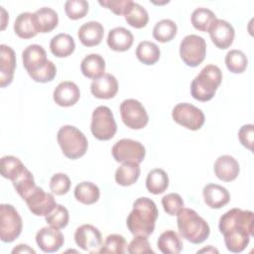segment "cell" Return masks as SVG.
<instances>
[{
    "mask_svg": "<svg viewBox=\"0 0 254 254\" xmlns=\"http://www.w3.org/2000/svg\"><path fill=\"white\" fill-rule=\"evenodd\" d=\"M218 228L224 237L227 250L240 253L254 234V213L251 210L232 208L221 215Z\"/></svg>",
    "mask_w": 254,
    "mask_h": 254,
    "instance_id": "6da1fadb",
    "label": "cell"
},
{
    "mask_svg": "<svg viewBox=\"0 0 254 254\" xmlns=\"http://www.w3.org/2000/svg\"><path fill=\"white\" fill-rule=\"evenodd\" d=\"M159 211L156 203L148 197H139L133 203V209L126 219L129 231L137 236H149L155 229Z\"/></svg>",
    "mask_w": 254,
    "mask_h": 254,
    "instance_id": "7a4b0ae2",
    "label": "cell"
},
{
    "mask_svg": "<svg viewBox=\"0 0 254 254\" xmlns=\"http://www.w3.org/2000/svg\"><path fill=\"white\" fill-rule=\"evenodd\" d=\"M177 224L180 235L192 244L205 241L210 233L208 223L191 208H183L178 214Z\"/></svg>",
    "mask_w": 254,
    "mask_h": 254,
    "instance_id": "3957f363",
    "label": "cell"
},
{
    "mask_svg": "<svg viewBox=\"0 0 254 254\" xmlns=\"http://www.w3.org/2000/svg\"><path fill=\"white\" fill-rule=\"evenodd\" d=\"M222 80V72L215 64L205 65L190 84L191 96L201 102L212 99Z\"/></svg>",
    "mask_w": 254,
    "mask_h": 254,
    "instance_id": "277c9868",
    "label": "cell"
},
{
    "mask_svg": "<svg viewBox=\"0 0 254 254\" xmlns=\"http://www.w3.org/2000/svg\"><path fill=\"white\" fill-rule=\"evenodd\" d=\"M57 140L63 154L68 159H78L87 151L88 142L86 137L74 126L64 125L61 127L57 134Z\"/></svg>",
    "mask_w": 254,
    "mask_h": 254,
    "instance_id": "5b68a950",
    "label": "cell"
},
{
    "mask_svg": "<svg viewBox=\"0 0 254 254\" xmlns=\"http://www.w3.org/2000/svg\"><path fill=\"white\" fill-rule=\"evenodd\" d=\"M90 130L92 135L100 141H107L114 137L117 125L109 107L101 105L93 110Z\"/></svg>",
    "mask_w": 254,
    "mask_h": 254,
    "instance_id": "8992f818",
    "label": "cell"
},
{
    "mask_svg": "<svg viewBox=\"0 0 254 254\" xmlns=\"http://www.w3.org/2000/svg\"><path fill=\"white\" fill-rule=\"evenodd\" d=\"M23 228L22 218L17 209L8 203L0 205V239L5 243L17 239Z\"/></svg>",
    "mask_w": 254,
    "mask_h": 254,
    "instance_id": "52a82bcc",
    "label": "cell"
},
{
    "mask_svg": "<svg viewBox=\"0 0 254 254\" xmlns=\"http://www.w3.org/2000/svg\"><path fill=\"white\" fill-rule=\"evenodd\" d=\"M206 43L204 39L197 35L186 36L180 45V56L183 62L191 67L200 64L205 58Z\"/></svg>",
    "mask_w": 254,
    "mask_h": 254,
    "instance_id": "ba28073f",
    "label": "cell"
},
{
    "mask_svg": "<svg viewBox=\"0 0 254 254\" xmlns=\"http://www.w3.org/2000/svg\"><path fill=\"white\" fill-rule=\"evenodd\" d=\"M120 114L123 123L130 129H143L149 121L148 113L143 104L133 98L125 99L120 104Z\"/></svg>",
    "mask_w": 254,
    "mask_h": 254,
    "instance_id": "9c48e42d",
    "label": "cell"
},
{
    "mask_svg": "<svg viewBox=\"0 0 254 254\" xmlns=\"http://www.w3.org/2000/svg\"><path fill=\"white\" fill-rule=\"evenodd\" d=\"M172 117L176 123L191 131L200 129L205 120L203 112L190 103L177 104L173 108Z\"/></svg>",
    "mask_w": 254,
    "mask_h": 254,
    "instance_id": "30bf717a",
    "label": "cell"
},
{
    "mask_svg": "<svg viewBox=\"0 0 254 254\" xmlns=\"http://www.w3.org/2000/svg\"><path fill=\"white\" fill-rule=\"evenodd\" d=\"M112 156L118 163L134 162L140 164L143 162L146 150L145 147L138 141L131 139H121L112 147Z\"/></svg>",
    "mask_w": 254,
    "mask_h": 254,
    "instance_id": "8fae6325",
    "label": "cell"
},
{
    "mask_svg": "<svg viewBox=\"0 0 254 254\" xmlns=\"http://www.w3.org/2000/svg\"><path fill=\"white\" fill-rule=\"evenodd\" d=\"M24 200L30 211L37 216L48 215L58 204L52 193L46 192L37 186L24 197Z\"/></svg>",
    "mask_w": 254,
    "mask_h": 254,
    "instance_id": "7c38bea8",
    "label": "cell"
},
{
    "mask_svg": "<svg viewBox=\"0 0 254 254\" xmlns=\"http://www.w3.org/2000/svg\"><path fill=\"white\" fill-rule=\"evenodd\" d=\"M76 245L84 251L90 253L98 252L102 245V235L100 231L91 224H82L74 232Z\"/></svg>",
    "mask_w": 254,
    "mask_h": 254,
    "instance_id": "4fadbf2b",
    "label": "cell"
},
{
    "mask_svg": "<svg viewBox=\"0 0 254 254\" xmlns=\"http://www.w3.org/2000/svg\"><path fill=\"white\" fill-rule=\"evenodd\" d=\"M36 242L43 252L53 253L60 250L64 243V238L60 229L46 226L37 232Z\"/></svg>",
    "mask_w": 254,
    "mask_h": 254,
    "instance_id": "5bb4252c",
    "label": "cell"
},
{
    "mask_svg": "<svg viewBox=\"0 0 254 254\" xmlns=\"http://www.w3.org/2000/svg\"><path fill=\"white\" fill-rule=\"evenodd\" d=\"M212 43L221 50L228 49L234 40L235 32L231 24L228 22L216 19L208 30Z\"/></svg>",
    "mask_w": 254,
    "mask_h": 254,
    "instance_id": "9a60e30c",
    "label": "cell"
},
{
    "mask_svg": "<svg viewBox=\"0 0 254 254\" xmlns=\"http://www.w3.org/2000/svg\"><path fill=\"white\" fill-rule=\"evenodd\" d=\"M23 65L29 75L43 68L48 63L47 53L40 45H30L22 53Z\"/></svg>",
    "mask_w": 254,
    "mask_h": 254,
    "instance_id": "2e32d148",
    "label": "cell"
},
{
    "mask_svg": "<svg viewBox=\"0 0 254 254\" xmlns=\"http://www.w3.org/2000/svg\"><path fill=\"white\" fill-rule=\"evenodd\" d=\"M0 86L9 85L14 77L16 68V55L14 50L6 45L0 46Z\"/></svg>",
    "mask_w": 254,
    "mask_h": 254,
    "instance_id": "e0dca14e",
    "label": "cell"
},
{
    "mask_svg": "<svg viewBox=\"0 0 254 254\" xmlns=\"http://www.w3.org/2000/svg\"><path fill=\"white\" fill-rule=\"evenodd\" d=\"M90 91L94 97L99 99L113 98L118 91V81L111 73H104L93 79L90 84Z\"/></svg>",
    "mask_w": 254,
    "mask_h": 254,
    "instance_id": "ac0fdd59",
    "label": "cell"
},
{
    "mask_svg": "<svg viewBox=\"0 0 254 254\" xmlns=\"http://www.w3.org/2000/svg\"><path fill=\"white\" fill-rule=\"evenodd\" d=\"M55 102L63 107L74 105L79 97L80 91L78 86L72 81H62L57 85L53 94Z\"/></svg>",
    "mask_w": 254,
    "mask_h": 254,
    "instance_id": "d6986e66",
    "label": "cell"
},
{
    "mask_svg": "<svg viewBox=\"0 0 254 254\" xmlns=\"http://www.w3.org/2000/svg\"><path fill=\"white\" fill-rule=\"evenodd\" d=\"M213 171L215 176L223 182H232L239 175V164L232 156L222 155L214 163Z\"/></svg>",
    "mask_w": 254,
    "mask_h": 254,
    "instance_id": "ffe728a7",
    "label": "cell"
},
{
    "mask_svg": "<svg viewBox=\"0 0 254 254\" xmlns=\"http://www.w3.org/2000/svg\"><path fill=\"white\" fill-rule=\"evenodd\" d=\"M204 202L210 208H221L230 200V193L228 190L217 184H208L202 190Z\"/></svg>",
    "mask_w": 254,
    "mask_h": 254,
    "instance_id": "44dd1931",
    "label": "cell"
},
{
    "mask_svg": "<svg viewBox=\"0 0 254 254\" xmlns=\"http://www.w3.org/2000/svg\"><path fill=\"white\" fill-rule=\"evenodd\" d=\"M104 28L99 22L90 21L82 24L77 32L80 43L85 47H94L101 43Z\"/></svg>",
    "mask_w": 254,
    "mask_h": 254,
    "instance_id": "7402d4cb",
    "label": "cell"
},
{
    "mask_svg": "<svg viewBox=\"0 0 254 254\" xmlns=\"http://www.w3.org/2000/svg\"><path fill=\"white\" fill-rule=\"evenodd\" d=\"M133 34L123 27H116L109 31L107 37L108 47L115 52H126L133 45Z\"/></svg>",
    "mask_w": 254,
    "mask_h": 254,
    "instance_id": "603a6c76",
    "label": "cell"
},
{
    "mask_svg": "<svg viewBox=\"0 0 254 254\" xmlns=\"http://www.w3.org/2000/svg\"><path fill=\"white\" fill-rule=\"evenodd\" d=\"M80 70L85 77L96 79L104 74L105 61L98 54L87 55L81 61Z\"/></svg>",
    "mask_w": 254,
    "mask_h": 254,
    "instance_id": "cb8c5ba5",
    "label": "cell"
},
{
    "mask_svg": "<svg viewBox=\"0 0 254 254\" xmlns=\"http://www.w3.org/2000/svg\"><path fill=\"white\" fill-rule=\"evenodd\" d=\"M34 20L38 33H49L59 24V16L57 12L49 7L38 9L34 13Z\"/></svg>",
    "mask_w": 254,
    "mask_h": 254,
    "instance_id": "d4e9b609",
    "label": "cell"
},
{
    "mask_svg": "<svg viewBox=\"0 0 254 254\" xmlns=\"http://www.w3.org/2000/svg\"><path fill=\"white\" fill-rule=\"evenodd\" d=\"M75 49L73 38L64 33L56 35L50 43V50L52 54L58 58H66L70 56Z\"/></svg>",
    "mask_w": 254,
    "mask_h": 254,
    "instance_id": "484cf974",
    "label": "cell"
},
{
    "mask_svg": "<svg viewBox=\"0 0 254 254\" xmlns=\"http://www.w3.org/2000/svg\"><path fill=\"white\" fill-rule=\"evenodd\" d=\"M14 31L21 39L34 38L38 34L34 20V13L24 12L19 14L14 23Z\"/></svg>",
    "mask_w": 254,
    "mask_h": 254,
    "instance_id": "4316f807",
    "label": "cell"
},
{
    "mask_svg": "<svg viewBox=\"0 0 254 254\" xmlns=\"http://www.w3.org/2000/svg\"><path fill=\"white\" fill-rule=\"evenodd\" d=\"M139 164L134 162H125L116 170L115 181L122 187H129L137 182L140 176Z\"/></svg>",
    "mask_w": 254,
    "mask_h": 254,
    "instance_id": "83f0119b",
    "label": "cell"
},
{
    "mask_svg": "<svg viewBox=\"0 0 254 254\" xmlns=\"http://www.w3.org/2000/svg\"><path fill=\"white\" fill-rule=\"evenodd\" d=\"M157 246L164 254H179L183 250V242L174 230L164 231L158 238Z\"/></svg>",
    "mask_w": 254,
    "mask_h": 254,
    "instance_id": "f1b7e54d",
    "label": "cell"
},
{
    "mask_svg": "<svg viewBox=\"0 0 254 254\" xmlns=\"http://www.w3.org/2000/svg\"><path fill=\"white\" fill-rule=\"evenodd\" d=\"M100 195L99 188L91 182H82L76 185L74 189V197L82 204L95 203Z\"/></svg>",
    "mask_w": 254,
    "mask_h": 254,
    "instance_id": "f546056e",
    "label": "cell"
},
{
    "mask_svg": "<svg viewBox=\"0 0 254 254\" xmlns=\"http://www.w3.org/2000/svg\"><path fill=\"white\" fill-rule=\"evenodd\" d=\"M169 187V177L162 169H154L149 172L146 179V188L153 194L163 193Z\"/></svg>",
    "mask_w": 254,
    "mask_h": 254,
    "instance_id": "4dcf8cb0",
    "label": "cell"
},
{
    "mask_svg": "<svg viewBox=\"0 0 254 254\" xmlns=\"http://www.w3.org/2000/svg\"><path fill=\"white\" fill-rule=\"evenodd\" d=\"M27 168L20 161V159L14 156H4L1 158L0 170L3 178L14 181L21 174L25 172Z\"/></svg>",
    "mask_w": 254,
    "mask_h": 254,
    "instance_id": "1f68e13d",
    "label": "cell"
},
{
    "mask_svg": "<svg viewBox=\"0 0 254 254\" xmlns=\"http://www.w3.org/2000/svg\"><path fill=\"white\" fill-rule=\"evenodd\" d=\"M136 57L144 64H155L160 59V49L152 42L143 41L136 48Z\"/></svg>",
    "mask_w": 254,
    "mask_h": 254,
    "instance_id": "d6a6232c",
    "label": "cell"
},
{
    "mask_svg": "<svg viewBox=\"0 0 254 254\" xmlns=\"http://www.w3.org/2000/svg\"><path fill=\"white\" fill-rule=\"evenodd\" d=\"M216 20L215 14L207 8H196L191 14V24L194 29L201 32H208L212 23Z\"/></svg>",
    "mask_w": 254,
    "mask_h": 254,
    "instance_id": "836d02e7",
    "label": "cell"
},
{
    "mask_svg": "<svg viewBox=\"0 0 254 254\" xmlns=\"http://www.w3.org/2000/svg\"><path fill=\"white\" fill-rule=\"evenodd\" d=\"M177 24L170 19L159 21L153 29V37L161 43H167L173 40L177 35Z\"/></svg>",
    "mask_w": 254,
    "mask_h": 254,
    "instance_id": "e575fe53",
    "label": "cell"
},
{
    "mask_svg": "<svg viewBox=\"0 0 254 254\" xmlns=\"http://www.w3.org/2000/svg\"><path fill=\"white\" fill-rule=\"evenodd\" d=\"M125 17V21L135 29H142L146 27L149 22V15L146 9L140 4L133 2L129 12Z\"/></svg>",
    "mask_w": 254,
    "mask_h": 254,
    "instance_id": "d590c367",
    "label": "cell"
},
{
    "mask_svg": "<svg viewBox=\"0 0 254 254\" xmlns=\"http://www.w3.org/2000/svg\"><path fill=\"white\" fill-rule=\"evenodd\" d=\"M225 64L229 71L233 73H242L247 67L248 61L242 51L230 50L225 56Z\"/></svg>",
    "mask_w": 254,
    "mask_h": 254,
    "instance_id": "8d00e7d4",
    "label": "cell"
},
{
    "mask_svg": "<svg viewBox=\"0 0 254 254\" xmlns=\"http://www.w3.org/2000/svg\"><path fill=\"white\" fill-rule=\"evenodd\" d=\"M127 247L125 238L120 234H110L99 248V253L123 254Z\"/></svg>",
    "mask_w": 254,
    "mask_h": 254,
    "instance_id": "74e56055",
    "label": "cell"
},
{
    "mask_svg": "<svg viewBox=\"0 0 254 254\" xmlns=\"http://www.w3.org/2000/svg\"><path fill=\"white\" fill-rule=\"evenodd\" d=\"M45 219L50 226L62 229L67 225L69 215L67 209L64 205L57 204L56 207L48 215L45 216Z\"/></svg>",
    "mask_w": 254,
    "mask_h": 254,
    "instance_id": "f35d334b",
    "label": "cell"
},
{
    "mask_svg": "<svg viewBox=\"0 0 254 254\" xmlns=\"http://www.w3.org/2000/svg\"><path fill=\"white\" fill-rule=\"evenodd\" d=\"M12 183L16 191L23 199L36 187L33 174L28 169H26L17 179L12 181Z\"/></svg>",
    "mask_w": 254,
    "mask_h": 254,
    "instance_id": "ab89813d",
    "label": "cell"
},
{
    "mask_svg": "<svg viewBox=\"0 0 254 254\" xmlns=\"http://www.w3.org/2000/svg\"><path fill=\"white\" fill-rule=\"evenodd\" d=\"M66 16L71 20L83 18L88 12V3L85 0H68L64 4Z\"/></svg>",
    "mask_w": 254,
    "mask_h": 254,
    "instance_id": "60d3db41",
    "label": "cell"
},
{
    "mask_svg": "<svg viewBox=\"0 0 254 254\" xmlns=\"http://www.w3.org/2000/svg\"><path fill=\"white\" fill-rule=\"evenodd\" d=\"M70 180L64 173L55 174L50 181V190L56 195H64L70 189Z\"/></svg>",
    "mask_w": 254,
    "mask_h": 254,
    "instance_id": "b9f144b4",
    "label": "cell"
},
{
    "mask_svg": "<svg viewBox=\"0 0 254 254\" xmlns=\"http://www.w3.org/2000/svg\"><path fill=\"white\" fill-rule=\"evenodd\" d=\"M162 205L169 215H177L184 208V200L179 193L171 192L163 196Z\"/></svg>",
    "mask_w": 254,
    "mask_h": 254,
    "instance_id": "7bdbcfd3",
    "label": "cell"
},
{
    "mask_svg": "<svg viewBox=\"0 0 254 254\" xmlns=\"http://www.w3.org/2000/svg\"><path fill=\"white\" fill-rule=\"evenodd\" d=\"M127 251L130 254H154L147 236L142 235H137L132 239L128 245Z\"/></svg>",
    "mask_w": 254,
    "mask_h": 254,
    "instance_id": "ee69618b",
    "label": "cell"
},
{
    "mask_svg": "<svg viewBox=\"0 0 254 254\" xmlns=\"http://www.w3.org/2000/svg\"><path fill=\"white\" fill-rule=\"evenodd\" d=\"M99 4L101 6L106 7L107 9L111 10L116 15L126 16L133 4V1H131V0H105V1H99Z\"/></svg>",
    "mask_w": 254,
    "mask_h": 254,
    "instance_id": "f6af8a7d",
    "label": "cell"
},
{
    "mask_svg": "<svg viewBox=\"0 0 254 254\" xmlns=\"http://www.w3.org/2000/svg\"><path fill=\"white\" fill-rule=\"evenodd\" d=\"M56 74H57V67L53 62L49 61V63L43 68L31 74L30 76L32 77L33 80L37 82L45 83L48 81H52L56 77Z\"/></svg>",
    "mask_w": 254,
    "mask_h": 254,
    "instance_id": "bcb514c9",
    "label": "cell"
},
{
    "mask_svg": "<svg viewBox=\"0 0 254 254\" xmlns=\"http://www.w3.org/2000/svg\"><path fill=\"white\" fill-rule=\"evenodd\" d=\"M253 136H254L253 124L243 125L238 131V138L240 143L249 151L253 150Z\"/></svg>",
    "mask_w": 254,
    "mask_h": 254,
    "instance_id": "7dc6e473",
    "label": "cell"
},
{
    "mask_svg": "<svg viewBox=\"0 0 254 254\" xmlns=\"http://www.w3.org/2000/svg\"><path fill=\"white\" fill-rule=\"evenodd\" d=\"M12 253L13 254H15V253H33V254H35L36 251L26 244H19L12 250Z\"/></svg>",
    "mask_w": 254,
    "mask_h": 254,
    "instance_id": "c3c4849f",
    "label": "cell"
},
{
    "mask_svg": "<svg viewBox=\"0 0 254 254\" xmlns=\"http://www.w3.org/2000/svg\"><path fill=\"white\" fill-rule=\"evenodd\" d=\"M203 252H206V253H218V250L213 248L211 245H208L206 248H203V249H200L197 251V253H203Z\"/></svg>",
    "mask_w": 254,
    "mask_h": 254,
    "instance_id": "681fc988",
    "label": "cell"
}]
</instances>
